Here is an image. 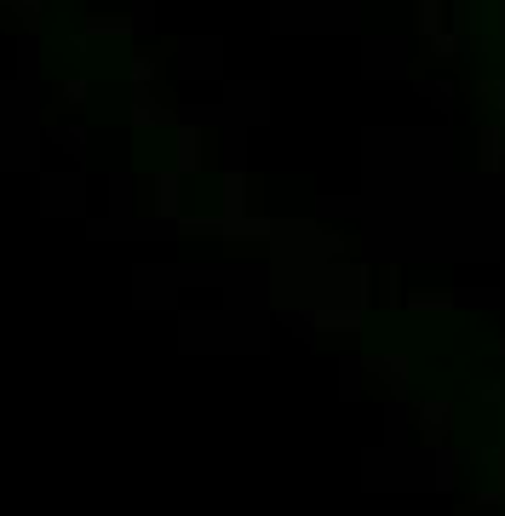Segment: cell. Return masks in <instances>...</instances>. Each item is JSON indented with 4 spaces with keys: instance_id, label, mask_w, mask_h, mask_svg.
<instances>
[{
    "instance_id": "2",
    "label": "cell",
    "mask_w": 505,
    "mask_h": 516,
    "mask_svg": "<svg viewBox=\"0 0 505 516\" xmlns=\"http://www.w3.org/2000/svg\"><path fill=\"white\" fill-rule=\"evenodd\" d=\"M420 29H425V35L442 29V0H420Z\"/></svg>"
},
{
    "instance_id": "3",
    "label": "cell",
    "mask_w": 505,
    "mask_h": 516,
    "mask_svg": "<svg viewBox=\"0 0 505 516\" xmlns=\"http://www.w3.org/2000/svg\"><path fill=\"white\" fill-rule=\"evenodd\" d=\"M133 81H138V86H155V81H161V64H155V58H138V64H133Z\"/></svg>"
},
{
    "instance_id": "4",
    "label": "cell",
    "mask_w": 505,
    "mask_h": 516,
    "mask_svg": "<svg viewBox=\"0 0 505 516\" xmlns=\"http://www.w3.org/2000/svg\"><path fill=\"white\" fill-rule=\"evenodd\" d=\"M93 35H126L133 24H126V17H93V24H86Z\"/></svg>"
},
{
    "instance_id": "1",
    "label": "cell",
    "mask_w": 505,
    "mask_h": 516,
    "mask_svg": "<svg viewBox=\"0 0 505 516\" xmlns=\"http://www.w3.org/2000/svg\"><path fill=\"white\" fill-rule=\"evenodd\" d=\"M178 144H184V161H178V167H202V133H190V126H184V133H178Z\"/></svg>"
}]
</instances>
